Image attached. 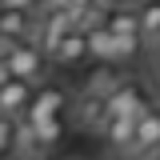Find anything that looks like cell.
<instances>
[{
    "label": "cell",
    "mask_w": 160,
    "mask_h": 160,
    "mask_svg": "<svg viewBox=\"0 0 160 160\" xmlns=\"http://www.w3.org/2000/svg\"><path fill=\"white\" fill-rule=\"evenodd\" d=\"M48 60H52V64H60V68H76V64H84V60H92L88 32H80V28L64 32V40L52 48V56H48Z\"/></svg>",
    "instance_id": "obj_5"
},
{
    "label": "cell",
    "mask_w": 160,
    "mask_h": 160,
    "mask_svg": "<svg viewBox=\"0 0 160 160\" xmlns=\"http://www.w3.org/2000/svg\"><path fill=\"white\" fill-rule=\"evenodd\" d=\"M32 92H36V84H28V80L12 76L4 88H0V116H12V120H24L28 112V104H32Z\"/></svg>",
    "instance_id": "obj_7"
},
{
    "label": "cell",
    "mask_w": 160,
    "mask_h": 160,
    "mask_svg": "<svg viewBox=\"0 0 160 160\" xmlns=\"http://www.w3.org/2000/svg\"><path fill=\"white\" fill-rule=\"evenodd\" d=\"M104 104H108V116H144L148 108H156L152 92L140 80H120L116 88L104 96Z\"/></svg>",
    "instance_id": "obj_2"
},
{
    "label": "cell",
    "mask_w": 160,
    "mask_h": 160,
    "mask_svg": "<svg viewBox=\"0 0 160 160\" xmlns=\"http://www.w3.org/2000/svg\"><path fill=\"white\" fill-rule=\"evenodd\" d=\"M112 44H116V36H112L104 24H92V28H88V48H92V56H96V60L112 64Z\"/></svg>",
    "instance_id": "obj_11"
},
{
    "label": "cell",
    "mask_w": 160,
    "mask_h": 160,
    "mask_svg": "<svg viewBox=\"0 0 160 160\" xmlns=\"http://www.w3.org/2000/svg\"><path fill=\"white\" fill-rule=\"evenodd\" d=\"M136 8H140L144 40H148V44H156V36H160V0H144V4H136Z\"/></svg>",
    "instance_id": "obj_12"
},
{
    "label": "cell",
    "mask_w": 160,
    "mask_h": 160,
    "mask_svg": "<svg viewBox=\"0 0 160 160\" xmlns=\"http://www.w3.org/2000/svg\"><path fill=\"white\" fill-rule=\"evenodd\" d=\"M152 48H160V36H156V44H152Z\"/></svg>",
    "instance_id": "obj_17"
},
{
    "label": "cell",
    "mask_w": 160,
    "mask_h": 160,
    "mask_svg": "<svg viewBox=\"0 0 160 160\" xmlns=\"http://www.w3.org/2000/svg\"><path fill=\"white\" fill-rule=\"evenodd\" d=\"M152 72H156V80H160V48H152Z\"/></svg>",
    "instance_id": "obj_16"
},
{
    "label": "cell",
    "mask_w": 160,
    "mask_h": 160,
    "mask_svg": "<svg viewBox=\"0 0 160 160\" xmlns=\"http://www.w3.org/2000/svg\"><path fill=\"white\" fill-rule=\"evenodd\" d=\"M0 8H4V0H0Z\"/></svg>",
    "instance_id": "obj_18"
},
{
    "label": "cell",
    "mask_w": 160,
    "mask_h": 160,
    "mask_svg": "<svg viewBox=\"0 0 160 160\" xmlns=\"http://www.w3.org/2000/svg\"><path fill=\"white\" fill-rule=\"evenodd\" d=\"M132 152L144 160H156L160 156V108H148L144 116H136V144Z\"/></svg>",
    "instance_id": "obj_6"
},
{
    "label": "cell",
    "mask_w": 160,
    "mask_h": 160,
    "mask_svg": "<svg viewBox=\"0 0 160 160\" xmlns=\"http://www.w3.org/2000/svg\"><path fill=\"white\" fill-rule=\"evenodd\" d=\"M156 108H160V104H156Z\"/></svg>",
    "instance_id": "obj_20"
},
{
    "label": "cell",
    "mask_w": 160,
    "mask_h": 160,
    "mask_svg": "<svg viewBox=\"0 0 160 160\" xmlns=\"http://www.w3.org/2000/svg\"><path fill=\"white\" fill-rule=\"evenodd\" d=\"M12 80V68H8V60H4V52H0V88Z\"/></svg>",
    "instance_id": "obj_15"
},
{
    "label": "cell",
    "mask_w": 160,
    "mask_h": 160,
    "mask_svg": "<svg viewBox=\"0 0 160 160\" xmlns=\"http://www.w3.org/2000/svg\"><path fill=\"white\" fill-rule=\"evenodd\" d=\"M4 60H8V68H12V76L28 80V84H44V68H48V52L40 48V44H28V40H16V44H8V48H0Z\"/></svg>",
    "instance_id": "obj_1"
},
{
    "label": "cell",
    "mask_w": 160,
    "mask_h": 160,
    "mask_svg": "<svg viewBox=\"0 0 160 160\" xmlns=\"http://www.w3.org/2000/svg\"><path fill=\"white\" fill-rule=\"evenodd\" d=\"M64 108H68V92H64L60 84H36V92H32V104H28L24 120H28V124L56 120V116H64Z\"/></svg>",
    "instance_id": "obj_3"
},
{
    "label": "cell",
    "mask_w": 160,
    "mask_h": 160,
    "mask_svg": "<svg viewBox=\"0 0 160 160\" xmlns=\"http://www.w3.org/2000/svg\"><path fill=\"white\" fill-rule=\"evenodd\" d=\"M100 132H104V140H108L112 148L132 152V144H136V116H108L100 124Z\"/></svg>",
    "instance_id": "obj_9"
},
{
    "label": "cell",
    "mask_w": 160,
    "mask_h": 160,
    "mask_svg": "<svg viewBox=\"0 0 160 160\" xmlns=\"http://www.w3.org/2000/svg\"><path fill=\"white\" fill-rule=\"evenodd\" d=\"M140 44H144L140 36H132V40H116V44H112V64H128V60L140 52Z\"/></svg>",
    "instance_id": "obj_14"
},
{
    "label": "cell",
    "mask_w": 160,
    "mask_h": 160,
    "mask_svg": "<svg viewBox=\"0 0 160 160\" xmlns=\"http://www.w3.org/2000/svg\"><path fill=\"white\" fill-rule=\"evenodd\" d=\"M28 28H32V16L24 12V8H0V48H8V44H16V40L28 36Z\"/></svg>",
    "instance_id": "obj_8"
},
{
    "label": "cell",
    "mask_w": 160,
    "mask_h": 160,
    "mask_svg": "<svg viewBox=\"0 0 160 160\" xmlns=\"http://www.w3.org/2000/svg\"><path fill=\"white\" fill-rule=\"evenodd\" d=\"M28 124V120H24ZM32 128V148L36 152H48V148H56L60 140H64V116L56 120H40V124H28Z\"/></svg>",
    "instance_id": "obj_10"
},
{
    "label": "cell",
    "mask_w": 160,
    "mask_h": 160,
    "mask_svg": "<svg viewBox=\"0 0 160 160\" xmlns=\"http://www.w3.org/2000/svg\"><path fill=\"white\" fill-rule=\"evenodd\" d=\"M16 132H20V120L0 116V160H4L12 148H16Z\"/></svg>",
    "instance_id": "obj_13"
},
{
    "label": "cell",
    "mask_w": 160,
    "mask_h": 160,
    "mask_svg": "<svg viewBox=\"0 0 160 160\" xmlns=\"http://www.w3.org/2000/svg\"><path fill=\"white\" fill-rule=\"evenodd\" d=\"M124 160H132V156H124Z\"/></svg>",
    "instance_id": "obj_19"
},
{
    "label": "cell",
    "mask_w": 160,
    "mask_h": 160,
    "mask_svg": "<svg viewBox=\"0 0 160 160\" xmlns=\"http://www.w3.org/2000/svg\"><path fill=\"white\" fill-rule=\"evenodd\" d=\"M100 24H104L116 40H132V36L144 40V28H140V8H128V4H108V8L100 12Z\"/></svg>",
    "instance_id": "obj_4"
}]
</instances>
